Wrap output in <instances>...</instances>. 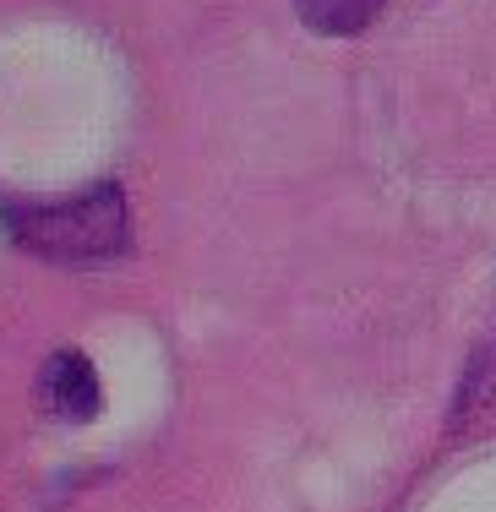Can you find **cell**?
<instances>
[{
    "label": "cell",
    "mask_w": 496,
    "mask_h": 512,
    "mask_svg": "<svg viewBox=\"0 0 496 512\" xmlns=\"http://www.w3.org/2000/svg\"><path fill=\"white\" fill-rule=\"evenodd\" d=\"M295 6L317 33H360L387 0H295Z\"/></svg>",
    "instance_id": "cell-3"
},
{
    "label": "cell",
    "mask_w": 496,
    "mask_h": 512,
    "mask_svg": "<svg viewBox=\"0 0 496 512\" xmlns=\"http://www.w3.org/2000/svg\"><path fill=\"white\" fill-rule=\"evenodd\" d=\"M39 398H44V409H50L55 420L88 425L93 414H99V376H93L88 355L55 349V355L44 360V371H39Z\"/></svg>",
    "instance_id": "cell-2"
},
{
    "label": "cell",
    "mask_w": 496,
    "mask_h": 512,
    "mask_svg": "<svg viewBox=\"0 0 496 512\" xmlns=\"http://www.w3.org/2000/svg\"><path fill=\"white\" fill-rule=\"evenodd\" d=\"M0 224L22 251H33L39 262L60 267H93L115 262L131 246V213L126 191L115 180L82 186L71 197H44V202H0Z\"/></svg>",
    "instance_id": "cell-1"
}]
</instances>
